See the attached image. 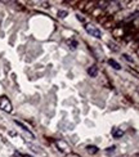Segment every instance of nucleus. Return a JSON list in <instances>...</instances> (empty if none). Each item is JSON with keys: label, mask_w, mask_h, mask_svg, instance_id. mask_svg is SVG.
<instances>
[{"label": "nucleus", "mask_w": 139, "mask_h": 157, "mask_svg": "<svg viewBox=\"0 0 139 157\" xmlns=\"http://www.w3.org/2000/svg\"><path fill=\"white\" fill-rule=\"evenodd\" d=\"M85 30H87V32H88L89 35L94 36V37H97V39L102 37V32H101V30L97 29L95 26H93V25H87V26H85Z\"/></svg>", "instance_id": "1"}, {"label": "nucleus", "mask_w": 139, "mask_h": 157, "mask_svg": "<svg viewBox=\"0 0 139 157\" xmlns=\"http://www.w3.org/2000/svg\"><path fill=\"white\" fill-rule=\"evenodd\" d=\"M124 132H121V130H117V132H114V136L115 138H120V136H122Z\"/></svg>", "instance_id": "5"}, {"label": "nucleus", "mask_w": 139, "mask_h": 157, "mask_svg": "<svg viewBox=\"0 0 139 157\" xmlns=\"http://www.w3.org/2000/svg\"><path fill=\"white\" fill-rule=\"evenodd\" d=\"M66 14H67V12H59V17H62V18H64Z\"/></svg>", "instance_id": "6"}, {"label": "nucleus", "mask_w": 139, "mask_h": 157, "mask_svg": "<svg viewBox=\"0 0 139 157\" xmlns=\"http://www.w3.org/2000/svg\"><path fill=\"white\" fill-rule=\"evenodd\" d=\"M88 74L91 76V77H95L98 75V67L97 66H91L89 70H88Z\"/></svg>", "instance_id": "2"}, {"label": "nucleus", "mask_w": 139, "mask_h": 157, "mask_svg": "<svg viewBox=\"0 0 139 157\" xmlns=\"http://www.w3.org/2000/svg\"><path fill=\"white\" fill-rule=\"evenodd\" d=\"M108 63H110V64H111V66H112V67H114L115 70H120V68H121V66H120V63H117V62H116L115 59H110V61H108Z\"/></svg>", "instance_id": "3"}, {"label": "nucleus", "mask_w": 139, "mask_h": 157, "mask_svg": "<svg viewBox=\"0 0 139 157\" xmlns=\"http://www.w3.org/2000/svg\"><path fill=\"white\" fill-rule=\"evenodd\" d=\"M25 157H31V156H25Z\"/></svg>", "instance_id": "8"}, {"label": "nucleus", "mask_w": 139, "mask_h": 157, "mask_svg": "<svg viewBox=\"0 0 139 157\" xmlns=\"http://www.w3.org/2000/svg\"><path fill=\"white\" fill-rule=\"evenodd\" d=\"M124 58H125V59H126V61H129V62H133V59H130L128 54H124Z\"/></svg>", "instance_id": "7"}, {"label": "nucleus", "mask_w": 139, "mask_h": 157, "mask_svg": "<svg viewBox=\"0 0 139 157\" xmlns=\"http://www.w3.org/2000/svg\"><path fill=\"white\" fill-rule=\"evenodd\" d=\"M87 149H88L89 153H97V152H98V148H97L95 146H88Z\"/></svg>", "instance_id": "4"}]
</instances>
